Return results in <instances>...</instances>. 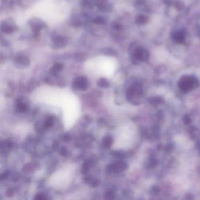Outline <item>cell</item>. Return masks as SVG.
<instances>
[{"label":"cell","instance_id":"6","mask_svg":"<svg viewBox=\"0 0 200 200\" xmlns=\"http://www.w3.org/2000/svg\"><path fill=\"white\" fill-rule=\"evenodd\" d=\"M1 31L3 32L5 34H9L13 32L14 28L13 26L9 24V23L6 21H4L1 23Z\"/></svg>","mask_w":200,"mask_h":200},{"label":"cell","instance_id":"3","mask_svg":"<svg viewBox=\"0 0 200 200\" xmlns=\"http://www.w3.org/2000/svg\"><path fill=\"white\" fill-rule=\"evenodd\" d=\"M15 65L18 68H26L30 64V60L28 58L21 55H18L14 59Z\"/></svg>","mask_w":200,"mask_h":200},{"label":"cell","instance_id":"2","mask_svg":"<svg viewBox=\"0 0 200 200\" xmlns=\"http://www.w3.org/2000/svg\"><path fill=\"white\" fill-rule=\"evenodd\" d=\"M30 23L31 28L33 31L34 36L35 38H36L39 36V32H40V31L41 30V28L46 26L45 24L39 19H32Z\"/></svg>","mask_w":200,"mask_h":200},{"label":"cell","instance_id":"10","mask_svg":"<svg viewBox=\"0 0 200 200\" xmlns=\"http://www.w3.org/2000/svg\"><path fill=\"white\" fill-rule=\"evenodd\" d=\"M102 53L108 56H115L116 55V52L111 48H105L103 49Z\"/></svg>","mask_w":200,"mask_h":200},{"label":"cell","instance_id":"17","mask_svg":"<svg viewBox=\"0 0 200 200\" xmlns=\"http://www.w3.org/2000/svg\"><path fill=\"white\" fill-rule=\"evenodd\" d=\"M106 197L107 199H112L113 198V193L112 192H107L106 193Z\"/></svg>","mask_w":200,"mask_h":200},{"label":"cell","instance_id":"5","mask_svg":"<svg viewBox=\"0 0 200 200\" xmlns=\"http://www.w3.org/2000/svg\"><path fill=\"white\" fill-rule=\"evenodd\" d=\"M64 64L62 63H57L49 70V72L52 75H57L64 69Z\"/></svg>","mask_w":200,"mask_h":200},{"label":"cell","instance_id":"14","mask_svg":"<svg viewBox=\"0 0 200 200\" xmlns=\"http://www.w3.org/2000/svg\"><path fill=\"white\" fill-rule=\"evenodd\" d=\"M35 200H45L47 199V196L44 194V193H42V192H40L37 194L36 196H35V198H34Z\"/></svg>","mask_w":200,"mask_h":200},{"label":"cell","instance_id":"1","mask_svg":"<svg viewBox=\"0 0 200 200\" xmlns=\"http://www.w3.org/2000/svg\"><path fill=\"white\" fill-rule=\"evenodd\" d=\"M73 87L79 91H85L88 87V81L86 77L79 76L75 79L73 82Z\"/></svg>","mask_w":200,"mask_h":200},{"label":"cell","instance_id":"16","mask_svg":"<svg viewBox=\"0 0 200 200\" xmlns=\"http://www.w3.org/2000/svg\"><path fill=\"white\" fill-rule=\"evenodd\" d=\"M59 153L60 154L62 155V156H66L68 154V150L65 147H62V148L60 149V151H59Z\"/></svg>","mask_w":200,"mask_h":200},{"label":"cell","instance_id":"11","mask_svg":"<svg viewBox=\"0 0 200 200\" xmlns=\"http://www.w3.org/2000/svg\"><path fill=\"white\" fill-rule=\"evenodd\" d=\"M17 108L19 112H25L27 110V106L25 103L18 102L17 104Z\"/></svg>","mask_w":200,"mask_h":200},{"label":"cell","instance_id":"19","mask_svg":"<svg viewBox=\"0 0 200 200\" xmlns=\"http://www.w3.org/2000/svg\"><path fill=\"white\" fill-rule=\"evenodd\" d=\"M112 25H113V28H115V29H118V28H119V26L118 24H113Z\"/></svg>","mask_w":200,"mask_h":200},{"label":"cell","instance_id":"7","mask_svg":"<svg viewBox=\"0 0 200 200\" xmlns=\"http://www.w3.org/2000/svg\"><path fill=\"white\" fill-rule=\"evenodd\" d=\"M113 143V138L110 136H106L102 140V145L105 148H109Z\"/></svg>","mask_w":200,"mask_h":200},{"label":"cell","instance_id":"8","mask_svg":"<svg viewBox=\"0 0 200 200\" xmlns=\"http://www.w3.org/2000/svg\"><path fill=\"white\" fill-rule=\"evenodd\" d=\"M97 85L99 86L102 88H107L110 86V83L107 79L105 78H101L98 81Z\"/></svg>","mask_w":200,"mask_h":200},{"label":"cell","instance_id":"13","mask_svg":"<svg viewBox=\"0 0 200 200\" xmlns=\"http://www.w3.org/2000/svg\"><path fill=\"white\" fill-rule=\"evenodd\" d=\"M74 59L78 62H82L85 60V54L82 53H78L75 54Z\"/></svg>","mask_w":200,"mask_h":200},{"label":"cell","instance_id":"4","mask_svg":"<svg viewBox=\"0 0 200 200\" xmlns=\"http://www.w3.org/2000/svg\"><path fill=\"white\" fill-rule=\"evenodd\" d=\"M53 41L55 47L57 48H62L65 47L67 44L66 39L61 36H57L53 38Z\"/></svg>","mask_w":200,"mask_h":200},{"label":"cell","instance_id":"9","mask_svg":"<svg viewBox=\"0 0 200 200\" xmlns=\"http://www.w3.org/2000/svg\"><path fill=\"white\" fill-rule=\"evenodd\" d=\"M54 124V117L53 116H48L45 121V126L47 128H50Z\"/></svg>","mask_w":200,"mask_h":200},{"label":"cell","instance_id":"12","mask_svg":"<svg viewBox=\"0 0 200 200\" xmlns=\"http://www.w3.org/2000/svg\"><path fill=\"white\" fill-rule=\"evenodd\" d=\"M93 22L98 25H103L106 23V20L104 18L102 17H97L95 19H93Z\"/></svg>","mask_w":200,"mask_h":200},{"label":"cell","instance_id":"15","mask_svg":"<svg viewBox=\"0 0 200 200\" xmlns=\"http://www.w3.org/2000/svg\"><path fill=\"white\" fill-rule=\"evenodd\" d=\"M93 1L94 0H83L82 4L85 7H89L93 4Z\"/></svg>","mask_w":200,"mask_h":200},{"label":"cell","instance_id":"18","mask_svg":"<svg viewBox=\"0 0 200 200\" xmlns=\"http://www.w3.org/2000/svg\"><path fill=\"white\" fill-rule=\"evenodd\" d=\"M89 165L87 164V163H85L83 164V173H87V171L89 170Z\"/></svg>","mask_w":200,"mask_h":200}]
</instances>
